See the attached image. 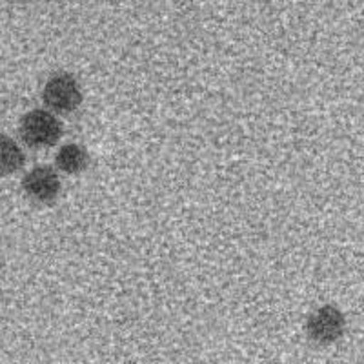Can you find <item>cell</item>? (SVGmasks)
Segmentation results:
<instances>
[{
  "instance_id": "3957f363",
  "label": "cell",
  "mask_w": 364,
  "mask_h": 364,
  "mask_svg": "<svg viewBox=\"0 0 364 364\" xmlns=\"http://www.w3.org/2000/svg\"><path fill=\"white\" fill-rule=\"evenodd\" d=\"M346 318L339 308L326 304L310 315L306 323V333L317 344H333L343 337Z\"/></svg>"
},
{
  "instance_id": "7a4b0ae2",
  "label": "cell",
  "mask_w": 364,
  "mask_h": 364,
  "mask_svg": "<svg viewBox=\"0 0 364 364\" xmlns=\"http://www.w3.org/2000/svg\"><path fill=\"white\" fill-rule=\"evenodd\" d=\"M42 100L57 113H71L82 102V91L79 82L70 73H57L50 77L42 91Z\"/></svg>"
},
{
  "instance_id": "6da1fadb",
  "label": "cell",
  "mask_w": 364,
  "mask_h": 364,
  "mask_svg": "<svg viewBox=\"0 0 364 364\" xmlns=\"http://www.w3.org/2000/svg\"><path fill=\"white\" fill-rule=\"evenodd\" d=\"M63 135V124L53 113L46 109H33L26 113L21 120L22 141L31 148H48Z\"/></svg>"
},
{
  "instance_id": "8992f818",
  "label": "cell",
  "mask_w": 364,
  "mask_h": 364,
  "mask_svg": "<svg viewBox=\"0 0 364 364\" xmlns=\"http://www.w3.org/2000/svg\"><path fill=\"white\" fill-rule=\"evenodd\" d=\"M0 157H2V168H4V173H11V171H17L18 168L24 166V154L22 149L18 148V144L13 141L11 136L2 135V146H0Z\"/></svg>"
},
{
  "instance_id": "277c9868",
  "label": "cell",
  "mask_w": 364,
  "mask_h": 364,
  "mask_svg": "<svg viewBox=\"0 0 364 364\" xmlns=\"http://www.w3.org/2000/svg\"><path fill=\"white\" fill-rule=\"evenodd\" d=\"M22 186L29 197L48 203V200H53L60 191V181H58V175L55 173L53 168L37 166L26 175Z\"/></svg>"
},
{
  "instance_id": "5b68a950",
  "label": "cell",
  "mask_w": 364,
  "mask_h": 364,
  "mask_svg": "<svg viewBox=\"0 0 364 364\" xmlns=\"http://www.w3.org/2000/svg\"><path fill=\"white\" fill-rule=\"evenodd\" d=\"M87 164L86 149L79 144H66L58 149L57 166L66 173H77Z\"/></svg>"
}]
</instances>
